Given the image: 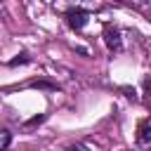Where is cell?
<instances>
[{"label":"cell","mask_w":151,"mask_h":151,"mask_svg":"<svg viewBox=\"0 0 151 151\" xmlns=\"http://www.w3.org/2000/svg\"><path fill=\"white\" fill-rule=\"evenodd\" d=\"M87 21H90V12L83 9V7H73V9L66 12V24H68L73 31H83V28L87 26Z\"/></svg>","instance_id":"cell-1"},{"label":"cell","mask_w":151,"mask_h":151,"mask_svg":"<svg viewBox=\"0 0 151 151\" xmlns=\"http://www.w3.org/2000/svg\"><path fill=\"white\" fill-rule=\"evenodd\" d=\"M104 42H106V47L111 52H120L123 50V33H120V28H116V26L109 24L104 28Z\"/></svg>","instance_id":"cell-2"},{"label":"cell","mask_w":151,"mask_h":151,"mask_svg":"<svg viewBox=\"0 0 151 151\" xmlns=\"http://www.w3.org/2000/svg\"><path fill=\"white\" fill-rule=\"evenodd\" d=\"M137 144L149 149L151 146V118H144L137 127Z\"/></svg>","instance_id":"cell-3"},{"label":"cell","mask_w":151,"mask_h":151,"mask_svg":"<svg viewBox=\"0 0 151 151\" xmlns=\"http://www.w3.org/2000/svg\"><path fill=\"white\" fill-rule=\"evenodd\" d=\"M125 2H130L132 7H137V9L151 21V0H125Z\"/></svg>","instance_id":"cell-4"},{"label":"cell","mask_w":151,"mask_h":151,"mask_svg":"<svg viewBox=\"0 0 151 151\" xmlns=\"http://www.w3.org/2000/svg\"><path fill=\"white\" fill-rule=\"evenodd\" d=\"M9 144H12V132H9L7 127H0V151L7 149Z\"/></svg>","instance_id":"cell-5"},{"label":"cell","mask_w":151,"mask_h":151,"mask_svg":"<svg viewBox=\"0 0 151 151\" xmlns=\"http://www.w3.org/2000/svg\"><path fill=\"white\" fill-rule=\"evenodd\" d=\"M28 61H31V57H28L26 52H19V54H17V57L9 61V66L14 68V66H24V64H28Z\"/></svg>","instance_id":"cell-6"}]
</instances>
